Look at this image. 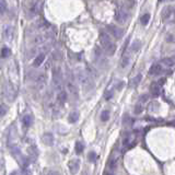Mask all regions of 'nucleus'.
I'll return each instance as SVG.
<instances>
[{
	"label": "nucleus",
	"mask_w": 175,
	"mask_h": 175,
	"mask_svg": "<svg viewBox=\"0 0 175 175\" xmlns=\"http://www.w3.org/2000/svg\"><path fill=\"white\" fill-rule=\"evenodd\" d=\"M45 60V54L44 53H40L38 55L35 57L34 61H33V67H40Z\"/></svg>",
	"instance_id": "obj_16"
},
{
	"label": "nucleus",
	"mask_w": 175,
	"mask_h": 175,
	"mask_svg": "<svg viewBox=\"0 0 175 175\" xmlns=\"http://www.w3.org/2000/svg\"><path fill=\"white\" fill-rule=\"evenodd\" d=\"M142 110H143V106L140 104V103H138V104L135 105V107H134V113H135L136 115L141 114V113H142Z\"/></svg>",
	"instance_id": "obj_28"
},
{
	"label": "nucleus",
	"mask_w": 175,
	"mask_h": 175,
	"mask_svg": "<svg viewBox=\"0 0 175 175\" xmlns=\"http://www.w3.org/2000/svg\"><path fill=\"white\" fill-rule=\"evenodd\" d=\"M53 84L58 92L62 91V73L59 67H55L53 69Z\"/></svg>",
	"instance_id": "obj_3"
},
{
	"label": "nucleus",
	"mask_w": 175,
	"mask_h": 175,
	"mask_svg": "<svg viewBox=\"0 0 175 175\" xmlns=\"http://www.w3.org/2000/svg\"><path fill=\"white\" fill-rule=\"evenodd\" d=\"M11 55V50L8 48V47H3L2 50H1V57L2 58H7Z\"/></svg>",
	"instance_id": "obj_30"
},
{
	"label": "nucleus",
	"mask_w": 175,
	"mask_h": 175,
	"mask_svg": "<svg viewBox=\"0 0 175 175\" xmlns=\"http://www.w3.org/2000/svg\"><path fill=\"white\" fill-rule=\"evenodd\" d=\"M101 120L102 121H107L110 119V110H104L102 113H101Z\"/></svg>",
	"instance_id": "obj_25"
},
{
	"label": "nucleus",
	"mask_w": 175,
	"mask_h": 175,
	"mask_svg": "<svg viewBox=\"0 0 175 175\" xmlns=\"http://www.w3.org/2000/svg\"><path fill=\"white\" fill-rule=\"evenodd\" d=\"M147 101H148V95L147 94H143V95H141V96H140V102H142V103H143V102H147Z\"/></svg>",
	"instance_id": "obj_37"
},
{
	"label": "nucleus",
	"mask_w": 175,
	"mask_h": 175,
	"mask_svg": "<svg viewBox=\"0 0 175 175\" xmlns=\"http://www.w3.org/2000/svg\"><path fill=\"white\" fill-rule=\"evenodd\" d=\"M57 101L60 105H64L67 101V92L66 91H60L58 92V95H57Z\"/></svg>",
	"instance_id": "obj_17"
},
{
	"label": "nucleus",
	"mask_w": 175,
	"mask_h": 175,
	"mask_svg": "<svg viewBox=\"0 0 175 175\" xmlns=\"http://www.w3.org/2000/svg\"><path fill=\"white\" fill-rule=\"evenodd\" d=\"M45 84H46V75L44 73H40L36 78V85H37V88L40 90H42V89L45 88Z\"/></svg>",
	"instance_id": "obj_15"
},
{
	"label": "nucleus",
	"mask_w": 175,
	"mask_h": 175,
	"mask_svg": "<svg viewBox=\"0 0 175 175\" xmlns=\"http://www.w3.org/2000/svg\"><path fill=\"white\" fill-rule=\"evenodd\" d=\"M161 62L166 66V67H173V66H175V58H173V57H165V58L161 60Z\"/></svg>",
	"instance_id": "obj_18"
},
{
	"label": "nucleus",
	"mask_w": 175,
	"mask_h": 175,
	"mask_svg": "<svg viewBox=\"0 0 175 175\" xmlns=\"http://www.w3.org/2000/svg\"><path fill=\"white\" fill-rule=\"evenodd\" d=\"M150 93L152 96L154 97H158L161 93V85L156 82H153L152 84L150 85Z\"/></svg>",
	"instance_id": "obj_14"
},
{
	"label": "nucleus",
	"mask_w": 175,
	"mask_h": 175,
	"mask_svg": "<svg viewBox=\"0 0 175 175\" xmlns=\"http://www.w3.org/2000/svg\"><path fill=\"white\" fill-rule=\"evenodd\" d=\"M140 47H141V42L140 40H135L132 44H131V47H130V51L131 53H136V51H138L140 49Z\"/></svg>",
	"instance_id": "obj_24"
},
{
	"label": "nucleus",
	"mask_w": 175,
	"mask_h": 175,
	"mask_svg": "<svg viewBox=\"0 0 175 175\" xmlns=\"http://www.w3.org/2000/svg\"><path fill=\"white\" fill-rule=\"evenodd\" d=\"M22 123H23V126H24L25 128H29V127L32 125V123H33V118H32V116L25 115L24 117H23V119H22Z\"/></svg>",
	"instance_id": "obj_20"
},
{
	"label": "nucleus",
	"mask_w": 175,
	"mask_h": 175,
	"mask_svg": "<svg viewBox=\"0 0 175 175\" xmlns=\"http://www.w3.org/2000/svg\"><path fill=\"white\" fill-rule=\"evenodd\" d=\"M67 88H68V90H69V93L72 96H75V97H78V94H79V92H78V88H77V85L75 84V82L72 80H68L67 81Z\"/></svg>",
	"instance_id": "obj_11"
},
{
	"label": "nucleus",
	"mask_w": 175,
	"mask_h": 175,
	"mask_svg": "<svg viewBox=\"0 0 175 175\" xmlns=\"http://www.w3.org/2000/svg\"><path fill=\"white\" fill-rule=\"evenodd\" d=\"M162 1H164V0H159V2H162Z\"/></svg>",
	"instance_id": "obj_42"
},
{
	"label": "nucleus",
	"mask_w": 175,
	"mask_h": 175,
	"mask_svg": "<svg viewBox=\"0 0 175 175\" xmlns=\"http://www.w3.org/2000/svg\"><path fill=\"white\" fill-rule=\"evenodd\" d=\"M5 99L10 102H13L15 99V90L13 89V86L10 82H7L5 84V90H3Z\"/></svg>",
	"instance_id": "obj_4"
},
{
	"label": "nucleus",
	"mask_w": 175,
	"mask_h": 175,
	"mask_svg": "<svg viewBox=\"0 0 175 175\" xmlns=\"http://www.w3.org/2000/svg\"><path fill=\"white\" fill-rule=\"evenodd\" d=\"M79 116H80L79 112H71L69 114V117H68V121L71 124H75L79 119Z\"/></svg>",
	"instance_id": "obj_19"
},
{
	"label": "nucleus",
	"mask_w": 175,
	"mask_h": 175,
	"mask_svg": "<svg viewBox=\"0 0 175 175\" xmlns=\"http://www.w3.org/2000/svg\"><path fill=\"white\" fill-rule=\"evenodd\" d=\"M123 145L127 149H131L132 147H135L136 140L134 135H131L130 132H126L125 136H124V140H123Z\"/></svg>",
	"instance_id": "obj_5"
},
{
	"label": "nucleus",
	"mask_w": 175,
	"mask_h": 175,
	"mask_svg": "<svg viewBox=\"0 0 175 175\" xmlns=\"http://www.w3.org/2000/svg\"><path fill=\"white\" fill-rule=\"evenodd\" d=\"M88 159H89V161L90 162H95L96 161V159H97V154H96V152H94V151H90L89 152V154H88Z\"/></svg>",
	"instance_id": "obj_29"
},
{
	"label": "nucleus",
	"mask_w": 175,
	"mask_h": 175,
	"mask_svg": "<svg viewBox=\"0 0 175 175\" xmlns=\"http://www.w3.org/2000/svg\"><path fill=\"white\" fill-rule=\"evenodd\" d=\"M171 13H172V8H171V7H165V8H163L162 13H161L162 19H163V20H166L167 18L171 16Z\"/></svg>",
	"instance_id": "obj_21"
},
{
	"label": "nucleus",
	"mask_w": 175,
	"mask_h": 175,
	"mask_svg": "<svg viewBox=\"0 0 175 175\" xmlns=\"http://www.w3.org/2000/svg\"><path fill=\"white\" fill-rule=\"evenodd\" d=\"M162 71H163V68H162V66H161L160 64H153V65L150 67V69H149V75H160Z\"/></svg>",
	"instance_id": "obj_13"
},
{
	"label": "nucleus",
	"mask_w": 175,
	"mask_h": 175,
	"mask_svg": "<svg viewBox=\"0 0 175 175\" xmlns=\"http://www.w3.org/2000/svg\"><path fill=\"white\" fill-rule=\"evenodd\" d=\"M2 35H3V38L7 42H11L13 38V27L10 24H5L3 25V29H2Z\"/></svg>",
	"instance_id": "obj_6"
},
{
	"label": "nucleus",
	"mask_w": 175,
	"mask_h": 175,
	"mask_svg": "<svg viewBox=\"0 0 175 175\" xmlns=\"http://www.w3.org/2000/svg\"><path fill=\"white\" fill-rule=\"evenodd\" d=\"M31 13H33V14H37V12H38V5H33L32 8H31Z\"/></svg>",
	"instance_id": "obj_35"
},
{
	"label": "nucleus",
	"mask_w": 175,
	"mask_h": 175,
	"mask_svg": "<svg viewBox=\"0 0 175 175\" xmlns=\"http://www.w3.org/2000/svg\"><path fill=\"white\" fill-rule=\"evenodd\" d=\"M149 20H150V14H148V13H145V14H143L142 16H141V24L142 25H147L148 24V22H149Z\"/></svg>",
	"instance_id": "obj_32"
},
{
	"label": "nucleus",
	"mask_w": 175,
	"mask_h": 175,
	"mask_svg": "<svg viewBox=\"0 0 175 175\" xmlns=\"http://www.w3.org/2000/svg\"><path fill=\"white\" fill-rule=\"evenodd\" d=\"M112 96H113V91H108V92H106V94H105V100L108 101L112 99Z\"/></svg>",
	"instance_id": "obj_36"
},
{
	"label": "nucleus",
	"mask_w": 175,
	"mask_h": 175,
	"mask_svg": "<svg viewBox=\"0 0 175 175\" xmlns=\"http://www.w3.org/2000/svg\"><path fill=\"white\" fill-rule=\"evenodd\" d=\"M10 134H9V140H8V145H10L11 148L12 147H14V145H16V140H15V138H16V130H15V127L14 126H12L11 127L10 131H9Z\"/></svg>",
	"instance_id": "obj_10"
},
{
	"label": "nucleus",
	"mask_w": 175,
	"mask_h": 175,
	"mask_svg": "<svg viewBox=\"0 0 175 175\" xmlns=\"http://www.w3.org/2000/svg\"><path fill=\"white\" fill-rule=\"evenodd\" d=\"M77 79L80 82V84L82 85L83 90L84 91H90L94 88V82L92 81V79L90 78V75L85 72L84 70L79 69L77 71Z\"/></svg>",
	"instance_id": "obj_2"
},
{
	"label": "nucleus",
	"mask_w": 175,
	"mask_h": 175,
	"mask_svg": "<svg viewBox=\"0 0 175 175\" xmlns=\"http://www.w3.org/2000/svg\"><path fill=\"white\" fill-rule=\"evenodd\" d=\"M107 30H108V32H110V34L115 37L116 40L121 38L123 35H124V31L121 30V29H119L118 26H115V25H108V26H107Z\"/></svg>",
	"instance_id": "obj_8"
},
{
	"label": "nucleus",
	"mask_w": 175,
	"mask_h": 175,
	"mask_svg": "<svg viewBox=\"0 0 175 175\" xmlns=\"http://www.w3.org/2000/svg\"><path fill=\"white\" fill-rule=\"evenodd\" d=\"M68 167H69L70 173L72 175H75L79 170H80V160L79 159H72L69 161L68 163Z\"/></svg>",
	"instance_id": "obj_7"
},
{
	"label": "nucleus",
	"mask_w": 175,
	"mask_h": 175,
	"mask_svg": "<svg viewBox=\"0 0 175 175\" xmlns=\"http://www.w3.org/2000/svg\"><path fill=\"white\" fill-rule=\"evenodd\" d=\"M48 175H60L58 172H56V171H50L49 173H48Z\"/></svg>",
	"instance_id": "obj_38"
},
{
	"label": "nucleus",
	"mask_w": 175,
	"mask_h": 175,
	"mask_svg": "<svg viewBox=\"0 0 175 175\" xmlns=\"http://www.w3.org/2000/svg\"><path fill=\"white\" fill-rule=\"evenodd\" d=\"M42 140H43V142H44L46 145L50 147V145H54L55 138H54V135H53V134H50V132H45L44 135L42 136Z\"/></svg>",
	"instance_id": "obj_12"
},
{
	"label": "nucleus",
	"mask_w": 175,
	"mask_h": 175,
	"mask_svg": "<svg viewBox=\"0 0 175 175\" xmlns=\"http://www.w3.org/2000/svg\"><path fill=\"white\" fill-rule=\"evenodd\" d=\"M141 79H142V75H140V73H139V75H137L135 78H132V79H131V81H130V86H131V88H136V86H137V85L140 83Z\"/></svg>",
	"instance_id": "obj_22"
},
{
	"label": "nucleus",
	"mask_w": 175,
	"mask_h": 175,
	"mask_svg": "<svg viewBox=\"0 0 175 175\" xmlns=\"http://www.w3.org/2000/svg\"><path fill=\"white\" fill-rule=\"evenodd\" d=\"M116 167H117V160H115V159L110 160V162H108V169L110 171H114Z\"/></svg>",
	"instance_id": "obj_31"
},
{
	"label": "nucleus",
	"mask_w": 175,
	"mask_h": 175,
	"mask_svg": "<svg viewBox=\"0 0 175 175\" xmlns=\"http://www.w3.org/2000/svg\"><path fill=\"white\" fill-rule=\"evenodd\" d=\"M8 112V107L5 104H0V117H3Z\"/></svg>",
	"instance_id": "obj_33"
},
{
	"label": "nucleus",
	"mask_w": 175,
	"mask_h": 175,
	"mask_svg": "<svg viewBox=\"0 0 175 175\" xmlns=\"http://www.w3.org/2000/svg\"><path fill=\"white\" fill-rule=\"evenodd\" d=\"M10 175H19V173H18V171H13L12 173H10Z\"/></svg>",
	"instance_id": "obj_39"
},
{
	"label": "nucleus",
	"mask_w": 175,
	"mask_h": 175,
	"mask_svg": "<svg viewBox=\"0 0 175 175\" xmlns=\"http://www.w3.org/2000/svg\"><path fill=\"white\" fill-rule=\"evenodd\" d=\"M128 64H129V57L128 56H124L123 57V61H121V67L125 68V67L128 66Z\"/></svg>",
	"instance_id": "obj_34"
},
{
	"label": "nucleus",
	"mask_w": 175,
	"mask_h": 175,
	"mask_svg": "<svg viewBox=\"0 0 175 175\" xmlns=\"http://www.w3.org/2000/svg\"><path fill=\"white\" fill-rule=\"evenodd\" d=\"M100 44L103 47V49L105 50L106 55L113 56L116 51V45L112 42L110 36L107 33L101 32L100 34Z\"/></svg>",
	"instance_id": "obj_1"
},
{
	"label": "nucleus",
	"mask_w": 175,
	"mask_h": 175,
	"mask_svg": "<svg viewBox=\"0 0 175 175\" xmlns=\"http://www.w3.org/2000/svg\"><path fill=\"white\" fill-rule=\"evenodd\" d=\"M8 9V5L5 0H0V14H3Z\"/></svg>",
	"instance_id": "obj_26"
},
{
	"label": "nucleus",
	"mask_w": 175,
	"mask_h": 175,
	"mask_svg": "<svg viewBox=\"0 0 175 175\" xmlns=\"http://www.w3.org/2000/svg\"><path fill=\"white\" fill-rule=\"evenodd\" d=\"M105 175H113L112 173H105Z\"/></svg>",
	"instance_id": "obj_40"
},
{
	"label": "nucleus",
	"mask_w": 175,
	"mask_h": 175,
	"mask_svg": "<svg viewBox=\"0 0 175 175\" xmlns=\"http://www.w3.org/2000/svg\"><path fill=\"white\" fill-rule=\"evenodd\" d=\"M127 18H128V13L125 10H123V9H118L115 12V20L116 22H118L120 24L125 23L127 21Z\"/></svg>",
	"instance_id": "obj_9"
},
{
	"label": "nucleus",
	"mask_w": 175,
	"mask_h": 175,
	"mask_svg": "<svg viewBox=\"0 0 175 175\" xmlns=\"http://www.w3.org/2000/svg\"><path fill=\"white\" fill-rule=\"evenodd\" d=\"M75 150L77 154H81L83 152V150H84V145L81 141H77L75 145Z\"/></svg>",
	"instance_id": "obj_23"
},
{
	"label": "nucleus",
	"mask_w": 175,
	"mask_h": 175,
	"mask_svg": "<svg viewBox=\"0 0 175 175\" xmlns=\"http://www.w3.org/2000/svg\"><path fill=\"white\" fill-rule=\"evenodd\" d=\"M132 124V119L129 115H125L123 117V125L124 126H129Z\"/></svg>",
	"instance_id": "obj_27"
},
{
	"label": "nucleus",
	"mask_w": 175,
	"mask_h": 175,
	"mask_svg": "<svg viewBox=\"0 0 175 175\" xmlns=\"http://www.w3.org/2000/svg\"><path fill=\"white\" fill-rule=\"evenodd\" d=\"M83 175H88V173H86V172H83Z\"/></svg>",
	"instance_id": "obj_41"
}]
</instances>
